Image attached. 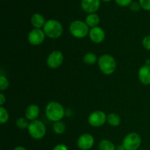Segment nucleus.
<instances>
[{"label": "nucleus", "mask_w": 150, "mask_h": 150, "mask_svg": "<svg viewBox=\"0 0 150 150\" xmlns=\"http://www.w3.org/2000/svg\"><path fill=\"white\" fill-rule=\"evenodd\" d=\"M45 113L48 120L55 122L62 120L65 114V111L61 103L57 101H51L45 106Z\"/></svg>", "instance_id": "1"}, {"label": "nucleus", "mask_w": 150, "mask_h": 150, "mask_svg": "<svg viewBox=\"0 0 150 150\" xmlns=\"http://www.w3.org/2000/svg\"><path fill=\"white\" fill-rule=\"evenodd\" d=\"M98 67L100 70L105 76L113 74L117 68V62L110 54H103L98 58Z\"/></svg>", "instance_id": "2"}, {"label": "nucleus", "mask_w": 150, "mask_h": 150, "mask_svg": "<svg viewBox=\"0 0 150 150\" xmlns=\"http://www.w3.org/2000/svg\"><path fill=\"white\" fill-rule=\"evenodd\" d=\"M42 30L48 38L51 39H57L62 35L63 26L59 21L55 19H50L45 22Z\"/></svg>", "instance_id": "3"}, {"label": "nucleus", "mask_w": 150, "mask_h": 150, "mask_svg": "<svg viewBox=\"0 0 150 150\" xmlns=\"http://www.w3.org/2000/svg\"><path fill=\"white\" fill-rule=\"evenodd\" d=\"M69 30L72 36L76 38H83L89 35L90 29L85 21L80 20H76L71 22L69 26Z\"/></svg>", "instance_id": "4"}, {"label": "nucleus", "mask_w": 150, "mask_h": 150, "mask_svg": "<svg viewBox=\"0 0 150 150\" xmlns=\"http://www.w3.org/2000/svg\"><path fill=\"white\" fill-rule=\"evenodd\" d=\"M27 130L29 136L35 140H40L46 134V127L45 124L38 120L30 122Z\"/></svg>", "instance_id": "5"}, {"label": "nucleus", "mask_w": 150, "mask_h": 150, "mask_svg": "<svg viewBox=\"0 0 150 150\" xmlns=\"http://www.w3.org/2000/svg\"><path fill=\"white\" fill-rule=\"evenodd\" d=\"M142 144V138L137 133H130L125 136L122 146L125 150H137Z\"/></svg>", "instance_id": "6"}, {"label": "nucleus", "mask_w": 150, "mask_h": 150, "mask_svg": "<svg viewBox=\"0 0 150 150\" xmlns=\"http://www.w3.org/2000/svg\"><path fill=\"white\" fill-rule=\"evenodd\" d=\"M88 123L93 127H99L107 122V115L103 111H95L88 117Z\"/></svg>", "instance_id": "7"}, {"label": "nucleus", "mask_w": 150, "mask_h": 150, "mask_svg": "<svg viewBox=\"0 0 150 150\" xmlns=\"http://www.w3.org/2000/svg\"><path fill=\"white\" fill-rule=\"evenodd\" d=\"M64 62V55L60 51H54L50 53L46 59V64L49 68L57 69L62 65Z\"/></svg>", "instance_id": "8"}, {"label": "nucleus", "mask_w": 150, "mask_h": 150, "mask_svg": "<svg viewBox=\"0 0 150 150\" xmlns=\"http://www.w3.org/2000/svg\"><path fill=\"white\" fill-rule=\"evenodd\" d=\"M45 37L46 35L43 30L41 29L34 28L28 34V41L31 45L37 46V45H41L44 42Z\"/></svg>", "instance_id": "9"}, {"label": "nucleus", "mask_w": 150, "mask_h": 150, "mask_svg": "<svg viewBox=\"0 0 150 150\" xmlns=\"http://www.w3.org/2000/svg\"><path fill=\"white\" fill-rule=\"evenodd\" d=\"M95 144L93 136L89 133H84L79 136L77 140V146L81 150H89L92 149Z\"/></svg>", "instance_id": "10"}, {"label": "nucleus", "mask_w": 150, "mask_h": 150, "mask_svg": "<svg viewBox=\"0 0 150 150\" xmlns=\"http://www.w3.org/2000/svg\"><path fill=\"white\" fill-rule=\"evenodd\" d=\"M89 39L92 40V42L95 43H101L104 41L105 38V32L100 26L91 28L89 32Z\"/></svg>", "instance_id": "11"}, {"label": "nucleus", "mask_w": 150, "mask_h": 150, "mask_svg": "<svg viewBox=\"0 0 150 150\" xmlns=\"http://www.w3.org/2000/svg\"><path fill=\"white\" fill-rule=\"evenodd\" d=\"M81 8L87 13H95L100 7V0H81Z\"/></svg>", "instance_id": "12"}, {"label": "nucleus", "mask_w": 150, "mask_h": 150, "mask_svg": "<svg viewBox=\"0 0 150 150\" xmlns=\"http://www.w3.org/2000/svg\"><path fill=\"white\" fill-rule=\"evenodd\" d=\"M138 77L139 80L142 84L149 85L150 84V66L144 65L142 66L139 68V73H138Z\"/></svg>", "instance_id": "13"}, {"label": "nucleus", "mask_w": 150, "mask_h": 150, "mask_svg": "<svg viewBox=\"0 0 150 150\" xmlns=\"http://www.w3.org/2000/svg\"><path fill=\"white\" fill-rule=\"evenodd\" d=\"M40 115V108L36 104H30L25 111V117L30 122L38 120Z\"/></svg>", "instance_id": "14"}, {"label": "nucleus", "mask_w": 150, "mask_h": 150, "mask_svg": "<svg viewBox=\"0 0 150 150\" xmlns=\"http://www.w3.org/2000/svg\"><path fill=\"white\" fill-rule=\"evenodd\" d=\"M31 23L35 29H41L43 28L45 23V20L44 16L40 13H35L31 17Z\"/></svg>", "instance_id": "15"}, {"label": "nucleus", "mask_w": 150, "mask_h": 150, "mask_svg": "<svg viewBox=\"0 0 150 150\" xmlns=\"http://www.w3.org/2000/svg\"><path fill=\"white\" fill-rule=\"evenodd\" d=\"M100 21L99 16L96 13H89L86 16L85 18V23L87 24L89 28H94L98 26V24Z\"/></svg>", "instance_id": "16"}, {"label": "nucleus", "mask_w": 150, "mask_h": 150, "mask_svg": "<svg viewBox=\"0 0 150 150\" xmlns=\"http://www.w3.org/2000/svg\"><path fill=\"white\" fill-rule=\"evenodd\" d=\"M107 122L112 127H117L121 124V118L116 113H111L107 115Z\"/></svg>", "instance_id": "17"}, {"label": "nucleus", "mask_w": 150, "mask_h": 150, "mask_svg": "<svg viewBox=\"0 0 150 150\" xmlns=\"http://www.w3.org/2000/svg\"><path fill=\"white\" fill-rule=\"evenodd\" d=\"M83 61L87 65H93L98 62V58L94 53H87L83 57Z\"/></svg>", "instance_id": "18"}, {"label": "nucleus", "mask_w": 150, "mask_h": 150, "mask_svg": "<svg viewBox=\"0 0 150 150\" xmlns=\"http://www.w3.org/2000/svg\"><path fill=\"white\" fill-rule=\"evenodd\" d=\"M99 150H116L115 145L108 139H103L98 145Z\"/></svg>", "instance_id": "19"}, {"label": "nucleus", "mask_w": 150, "mask_h": 150, "mask_svg": "<svg viewBox=\"0 0 150 150\" xmlns=\"http://www.w3.org/2000/svg\"><path fill=\"white\" fill-rule=\"evenodd\" d=\"M66 125L62 121L55 122L53 124V130L57 135H62L65 132Z\"/></svg>", "instance_id": "20"}, {"label": "nucleus", "mask_w": 150, "mask_h": 150, "mask_svg": "<svg viewBox=\"0 0 150 150\" xmlns=\"http://www.w3.org/2000/svg\"><path fill=\"white\" fill-rule=\"evenodd\" d=\"M29 121V120H28L26 117H19L16 121V125L19 130H26V129H28L30 124Z\"/></svg>", "instance_id": "21"}, {"label": "nucleus", "mask_w": 150, "mask_h": 150, "mask_svg": "<svg viewBox=\"0 0 150 150\" xmlns=\"http://www.w3.org/2000/svg\"><path fill=\"white\" fill-rule=\"evenodd\" d=\"M9 113L7 110L3 106L0 107V123L1 125L6 124L9 120Z\"/></svg>", "instance_id": "22"}, {"label": "nucleus", "mask_w": 150, "mask_h": 150, "mask_svg": "<svg viewBox=\"0 0 150 150\" xmlns=\"http://www.w3.org/2000/svg\"><path fill=\"white\" fill-rule=\"evenodd\" d=\"M9 81L4 76L1 75L0 76V90L2 91L6 90L9 87Z\"/></svg>", "instance_id": "23"}, {"label": "nucleus", "mask_w": 150, "mask_h": 150, "mask_svg": "<svg viewBox=\"0 0 150 150\" xmlns=\"http://www.w3.org/2000/svg\"><path fill=\"white\" fill-rule=\"evenodd\" d=\"M141 7L146 11H150V0H139Z\"/></svg>", "instance_id": "24"}, {"label": "nucleus", "mask_w": 150, "mask_h": 150, "mask_svg": "<svg viewBox=\"0 0 150 150\" xmlns=\"http://www.w3.org/2000/svg\"><path fill=\"white\" fill-rule=\"evenodd\" d=\"M142 45L145 49L150 51V35L144 38V39L142 40Z\"/></svg>", "instance_id": "25"}, {"label": "nucleus", "mask_w": 150, "mask_h": 150, "mask_svg": "<svg viewBox=\"0 0 150 150\" xmlns=\"http://www.w3.org/2000/svg\"><path fill=\"white\" fill-rule=\"evenodd\" d=\"M129 7H130V10L133 12H139L141 8L140 4L137 1H132V3L130 4Z\"/></svg>", "instance_id": "26"}, {"label": "nucleus", "mask_w": 150, "mask_h": 150, "mask_svg": "<svg viewBox=\"0 0 150 150\" xmlns=\"http://www.w3.org/2000/svg\"><path fill=\"white\" fill-rule=\"evenodd\" d=\"M115 2L120 7H127L130 6L132 3V0H115Z\"/></svg>", "instance_id": "27"}, {"label": "nucleus", "mask_w": 150, "mask_h": 150, "mask_svg": "<svg viewBox=\"0 0 150 150\" xmlns=\"http://www.w3.org/2000/svg\"><path fill=\"white\" fill-rule=\"evenodd\" d=\"M52 150H69L67 146L64 144H59L56 145Z\"/></svg>", "instance_id": "28"}, {"label": "nucleus", "mask_w": 150, "mask_h": 150, "mask_svg": "<svg viewBox=\"0 0 150 150\" xmlns=\"http://www.w3.org/2000/svg\"><path fill=\"white\" fill-rule=\"evenodd\" d=\"M6 102V97L3 93H0V105L2 106Z\"/></svg>", "instance_id": "29"}, {"label": "nucleus", "mask_w": 150, "mask_h": 150, "mask_svg": "<svg viewBox=\"0 0 150 150\" xmlns=\"http://www.w3.org/2000/svg\"><path fill=\"white\" fill-rule=\"evenodd\" d=\"M13 150H26V149L22 146H16V147Z\"/></svg>", "instance_id": "30"}, {"label": "nucleus", "mask_w": 150, "mask_h": 150, "mask_svg": "<svg viewBox=\"0 0 150 150\" xmlns=\"http://www.w3.org/2000/svg\"><path fill=\"white\" fill-rule=\"evenodd\" d=\"M146 65H149L150 66V59H147V60H146Z\"/></svg>", "instance_id": "31"}, {"label": "nucleus", "mask_w": 150, "mask_h": 150, "mask_svg": "<svg viewBox=\"0 0 150 150\" xmlns=\"http://www.w3.org/2000/svg\"><path fill=\"white\" fill-rule=\"evenodd\" d=\"M103 1H105V2H108V1H111V0H103Z\"/></svg>", "instance_id": "32"}]
</instances>
